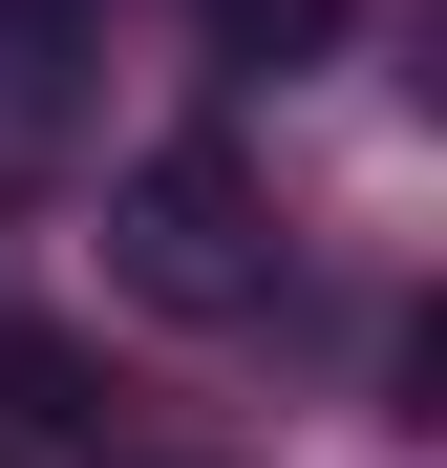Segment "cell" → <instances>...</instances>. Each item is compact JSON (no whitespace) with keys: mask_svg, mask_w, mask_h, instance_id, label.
<instances>
[{"mask_svg":"<svg viewBox=\"0 0 447 468\" xmlns=\"http://www.w3.org/2000/svg\"><path fill=\"white\" fill-rule=\"evenodd\" d=\"M107 277L149 298V320H256V298H277V192H256V149H235V128L128 149V171H107Z\"/></svg>","mask_w":447,"mask_h":468,"instance_id":"1","label":"cell"},{"mask_svg":"<svg viewBox=\"0 0 447 468\" xmlns=\"http://www.w3.org/2000/svg\"><path fill=\"white\" fill-rule=\"evenodd\" d=\"M107 64V0H0V128H64Z\"/></svg>","mask_w":447,"mask_h":468,"instance_id":"2","label":"cell"},{"mask_svg":"<svg viewBox=\"0 0 447 468\" xmlns=\"http://www.w3.org/2000/svg\"><path fill=\"white\" fill-rule=\"evenodd\" d=\"M213 22V64H235V86H298V64L341 43V0H192Z\"/></svg>","mask_w":447,"mask_h":468,"instance_id":"3","label":"cell"},{"mask_svg":"<svg viewBox=\"0 0 447 468\" xmlns=\"http://www.w3.org/2000/svg\"><path fill=\"white\" fill-rule=\"evenodd\" d=\"M128 468H149V447H128Z\"/></svg>","mask_w":447,"mask_h":468,"instance_id":"4","label":"cell"}]
</instances>
